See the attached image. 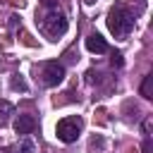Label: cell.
Wrapping results in <instances>:
<instances>
[{
	"label": "cell",
	"mask_w": 153,
	"mask_h": 153,
	"mask_svg": "<svg viewBox=\"0 0 153 153\" xmlns=\"http://www.w3.org/2000/svg\"><path fill=\"white\" fill-rule=\"evenodd\" d=\"M143 153H151V136L143 139Z\"/></svg>",
	"instance_id": "obj_11"
},
{
	"label": "cell",
	"mask_w": 153,
	"mask_h": 153,
	"mask_svg": "<svg viewBox=\"0 0 153 153\" xmlns=\"http://www.w3.org/2000/svg\"><path fill=\"white\" fill-rule=\"evenodd\" d=\"M108 29L115 36H124L134 29V14L124 7V5H115L108 14Z\"/></svg>",
	"instance_id": "obj_1"
},
{
	"label": "cell",
	"mask_w": 153,
	"mask_h": 153,
	"mask_svg": "<svg viewBox=\"0 0 153 153\" xmlns=\"http://www.w3.org/2000/svg\"><path fill=\"white\" fill-rule=\"evenodd\" d=\"M22 151H24V153H31V151H33V146H31V143H29V141H26V143H24V146H22Z\"/></svg>",
	"instance_id": "obj_12"
},
{
	"label": "cell",
	"mask_w": 153,
	"mask_h": 153,
	"mask_svg": "<svg viewBox=\"0 0 153 153\" xmlns=\"http://www.w3.org/2000/svg\"><path fill=\"white\" fill-rule=\"evenodd\" d=\"M86 50L96 53V55H103V53H108V43L100 33H91V36H86Z\"/></svg>",
	"instance_id": "obj_5"
},
{
	"label": "cell",
	"mask_w": 153,
	"mask_h": 153,
	"mask_svg": "<svg viewBox=\"0 0 153 153\" xmlns=\"http://www.w3.org/2000/svg\"><path fill=\"white\" fill-rule=\"evenodd\" d=\"M43 31H45L48 36H53V38L62 36V33L67 31V17H65L62 12H57V10H50V12L45 14V19H43Z\"/></svg>",
	"instance_id": "obj_3"
},
{
	"label": "cell",
	"mask_w": 153,
	"mask_h": 153,
	"mask_svg": "<svg viewBox=\"0 0 153 153\" xmlns=\"http://www.w3.org/2000/svg\"><path fill=\"white\" fill-rule=\"evenodd\" d=\"M33 129H36V120H33L31 115H19V117H17V122H14V131H17V134L26 136V134H31Z\"/></svg>",
	"instance_id": "obj_6"
},
{
	"label": "cell",
	"mask_w": 153,
	"mask_h": 153,
	"mask_svg": "<svg viewBox=\"0 0 153 153\" xmlns=\"http://www.w3.org/2000/svg\"><path fill=\"white\" fill-rule=\"evenodd\" d=\"M65 79V67L60 62H45L43 65V84L45 86H57Z\"/></svg>",
	"instance_id": "obj_4"
},
{
	"label": "cell",
	"mask_w": 153,
	"mask_h": 153,
	"mask_svg": "<svg viewBox=\"0 0 153 153\" xmlns=\"http://www.w3.org/2000/svg\"><path fill=\"white\" fill-rule=\"evenodd\" d=\"M12 88H17V91H26V84H24V79L14 76V79H12Z\"/></svg>",
	"instance_id": "obj_9"
},
{
	"label": "cell",
	"mask_w": 153,
	"mask_h": 153,
	"mask_svg": "<svg viewBox=\"0 0 153 153\" xmlns=\"http://www.w3.org/2000/svg\"><path fill=\"white\" fill-rule=\"evenodd\" d=\"M112 67H122V55H120V53L112 55Z\"/></svg>",
	"instance_id": "obj_10"
},
{
	"label": "cell",
	"mask_w": 153,
	"mask_h": 153,
	"mask_svg": "<svg viewBox=\"0 0 153 153\" xmlns=\"http://www.w3.org/2000/svg\"><path fill=\"white\" fill-rule=\"evenodd\" d=\"M81 127H84V122L79 117H62L55 127V134L62 143H74L81 134Z\"/></svg>",
	"instance_id": "obj_2"
},
{
	"label": "cell",
	"mask_w": 153,
	"mask_h": 153,
	"mask_svg": "<svg viewBox=\"0 0 153 153\" xmlns=\"http://www.w3.org/2000/svg\"><path fill=\"white\" fill-rule=\"evenodd\" d=\"M14 108H12V103H7V100H0V124H5L7 122V117H10V112H12Z\"/></svg>",
	"instance_id": "obj_8"
},
{
	"label": "cell",
	"mask_w": 153,
	"mask_h": 153,
	"mask_svg": "<svg viewBox=\"0 0 153 153\" xmlns=\"http://www.w3.org/2000/svg\"><path fill=\"white\" fill-rule=\"evenodd\" d=\"M141 96H143V98H153V74H146V76H143Z\"/></svg>",
	"instance_id": "obj_7"
}]
</instances>
